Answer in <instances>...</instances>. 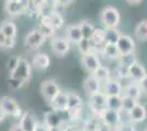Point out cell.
Here are the masks:
<instances>
[{"label": "cell", "mask_w": 147, "mask_h": 131, "mask_svg": "<svg viewBox=\"0 0 147 131\" xmlns=\"http://www.w3.org/2000/svg\"><path fill=\"white\" fill-rule=\"evenodd\" d=\"M101 87H102V82L99 81L92 73L84 81V90L88 95L101 91Z\"/></svg>", "instance_id": "e0dca14e"}, {"label": "cell", "mask_w": 147, "mask_h": 131, "mask_svg": "<svg viewBox=\"0 0 147 131\" xmlns=\"http://www.w3.org/2000/svg\"><path fill=\"white\" fill-rule=\"evenodd\" d=\"M100 19L102 24L105 26V29H112V27H117L121 20V15L117 9L113 7H105L101 11Z\"/></svg>", "instance_id": "7a4b0ae2"}, {"label": "cell", "mask_w": 147, "mask_h": 131, "mask_svg": "<svg viewBox=\"0 0 147 131\" xmlns=\"http://www.w3.org/2000/svg\"><path fill=\"white\" fill-rule=\"evenodd\" d=\"M10 75L13 76V78H17V79L22 80L24 83L29 81L31 78V65L28 61V59L20 58L17 68L10 73Z\"/></svg>", "instance_id": "5b68a950"}, {"label": "cell", "mask_w": 147, "mask_h": 131, "mask_svg": "<svg viewBox=\"0 0 147 131\" xmlns=\"http://www.w3.org/2000/svg\"><path fill=\"white\" fill-rule=\"evenodd\" d=\"M59 5H61V6H67V5H69L73 0H56Z\"/></svg>", "instance_id": "bcb514c9"}, {"label": "cell", "mask_w": 147, "mask_h": 131, "mask_svg": "<svg viewBox=\"0 0 147 131\" xmlns=\"http://www.w3.org/2000/svg\"><path fill=\"white\" fill-rule=\"evenodd\" d=\"M46 17V19L49 20V22L52 24V26L55 29V30H58L61 29L63 24H64V18L61 17V14H59L58 12H55V11H52L49 13H46L44 14Z\"/></svg>", "instance_id": "603a6c76"}, {"label": "cell", "mask_w": 147, "mask_h": 131, "mask_svg": "<svg viewBox=\"0 0 147 131\" xmlns=\"http://www.w3.org/2000/svg\"><path fill=\"white\" fill-rule=\"evenodd\" d=\"M146 131H147V130H146Z\"/></svg>", "instance_id": "816d5d0a"}, {"label": "cell", "mask_w": 147, "mask_h": 131, "mask_svg": "<svg viewBox=\"0 0 147 131\" xmlns=\"http://www.w3.org/2000/svg\"><path fill=\"white\" fill-rule=\"evenodd\" d=\"M19 125L21 126V128L23 129V131H36L38 124L35 120V117L32 115V112H23L22 116L20 117Z\"/></svg>", "instance_id": "5bb4252c"}, {"label": "cell", "mask_w": 147, "mask_h": 131, "mask_svg": "<svg viewBox=\"0 0 147 131\" xmlns=\"http://www.w3.org/2000/svg\"><path fill=\"white\" fill-rule=\"evenodd\" d=\"M0 109L6 114L7 116H12V117H21L22 112L19 104L13 100L12 97L3 96L0 100Z\"/></svg>", "instance_id": "3957f363"}, {"label": "cell", "mask_w": 147, "mask_h": 131, "mask_svg": "<svg viewBox=\"0 0 147 131\" xmlns=\"http://www.w3.org/2000/svg\"><path fill=\"white\" fill-rule=\"evenodd\" d=\"M107 95L102 92V91H99L93 94L89 95V98H90V105L94 110H100V109H103L105 108L107 105Z\"/></svg>", "instance_id": "2e32d148"}, {"label": "cell", "mask_w": 147, "mask_h": 131, "mask_svg": "<svg viewBox=\"0 0 147 131\" xmlns=\"http://www.w3.org/2000/svg\"><path fill=\"white\" fill-rule=\"evenodd\" d=\"M82 131H88V130H86V129H84V130H82Z\"/></svg>", "instance_id": "f907efd6"}, {"label": "cell", "mask_w": 147, "mask_h": 131, "mask_svg": "<svg viewBox=\"0 0 147 131\" xmlns=\"http://www.w3.org/2000/svg\"><path fill=\"white\" fill-rule=\"evenodd\" d=\"M79 26H80V30H81V33H82V37L87 38V39H90L96 27L89 21H82L79 24Z\"/></svg>", "instance_id": "1f68e13d"}, {"label": "cell", "mask_w": 147, "mask_h": 131, "mask_svg": "<svg viewBox=\"0 0 147 131\" xmlns=\"http://www.w3.org/2000/svg\"><path fill=\"white\" fill-rule=\"evenodd\" d=\"M129 121L137 124V122H142L144 121L147 117V109L141 103H137L131 110L129 112Z\"/></svg>", "instance_id": "7c38bea8"}, {"label": "cell", "mask_w": 147, "mask_h": 131, "mask_svg": "<svg viewBox=\"0 0 147 131\" xmlns=\"http://www.w3.org/2000/svg\"><path fill=\"white\" fill-rule=\"evenodd\" d=\"M127 73H129V79L131 81L140 82L143 78H145L147 75V71L144 68V66L135 63L127 68Z\"/></svg>", "instance_id": "4fadbf2b"}, {"label": "cell", "mask_w": 147, "mask_h": 131, "mask_svg": "<svg viewBox=\"0 0 147 131\" xmlns=\"http://www.w3.org/2000/svg\"><path fill=\"white\" fill-rule=\"evenodd\" d=\"M120 131H136L135 124L132 121H123L120 125Z\"/></svg>", "instance_id": "ab89813d"}, {"label": "cell", "mask_w": 147, "mask_h": 131, "mask_svg": "<svg viewBox=\"0 0 147 131\" xmlns=\"http://www.w3.org/2000/svg\"><path fill=\"white\" fill-rule=\"evenodd\" d=\"M64 119L61 116V112L57 110H49V112H45L44 116V125L46 126L49 129H53V128H58L64 124Z\"/></svg>", "instance_id": "8fae6325"}, {"label": "cell", "mask_w": 147, "mask_h": 131, "mask_svg": "<svg viewBox=\"0 0 147 131\" xmlns=\"http://www.w3.org/2000/svg\"><path fill=\"white\" fill-rule=\"evenodd\" d=\"M90 41H91L93 47H101L102 48V46L105 43V30L96 27Z\"/></svg>", "instance_id": "7402d4cb"}, {"label": "cell", "mask_w": 147, "mask_h": 131, "mask_svg": "<svg viewBox=\"0 0 147 131\" xmlns=\"http://www.w3.org/2000/svg\"><path fill=\"white\" fill-rule=\"evenodd\" d=\"M40 31H41V33L43 34L44 36L46 38L51 37L54 33H55V29L52 26V24L49 22V20L46 19V17L45 15H43L42 17V20H41V24H40V26L37 27Z\"/></svg>", "instance_id": "d4e9b609"}, {"label": "cell", "mask_w": 147, "mask_h": 131, "mask_svg": "<svg viewBox=\"0 0 147 131\" xmlns=\"http://www.w3.org/2000/svg\"><path fill=\"white\" fill-rule=\"evenodd\" d=\"M105 107L110 109H114V110H121L122 109V95L108 96Z\"/></svg>", "instance_id": "4316f807"}, {"label": "cell", "mask_w": 147, "mask_h": 131, "mask_svg": "<svg viewBox=\"0 0 147 131\" xmlns=\"http://www.w3.org/2000/svg\"><path fill=\"white\" fill-rule=\"evenodd\" d=\"M16 37H6V41H5V44H3V47L5 48H8V49H10V48H13L14 47V45H16Z\"/></svg>", "instance_id": "60d3db41"}, {"label": "cell", "mask_w": 147, "mask_h": 131, "mask_svg": "<svg viewBox=\"0 0 147 131\" xmlns=\"http://www.w3.org/2000/svg\"><path fill=\"white\" fill-rule=\"evenodd\" d=\"M0 30L7 37H16L17 36V26L13 22H9V21L3 22L0 26Z\"/></svg>", "instance_id": "f1b7e54d"}, {"label": "cell", "mask_w": 147, "mask_h": 131, "mask_svg": "<svg viewBox=\"0 0 147 131\" xmlns=\"http://www.w3.org/2000/svg\"><path fill=\"white\" fill-rule=\"evenodd\" d=\"M101 91L107 96H113V95H122L123 85L120 79L117 78H111L108 81L103 82V85L101 87Z\"/></svg>", "instance_id": "8992f818"}, {"label": "cell", "mask_w": 147, "mask_h": 131, "mask_svg": "<svg viewBox=\"0 0 147 131\" xmlns=\"http://www.w3.org/2000/svg\"><path fill=\"white\" fill-rule=\"evenodd\" d=\"M7 1H23V0H7Z\"/></svg>", "instance_id": "681fc988"}, {"label": "cell", "mask_w": 147, "mask_h": 131, "mask_svg": "<svg viewBox=\"0 0 147 131\" xmlns=\"http://www.w3.org/2000/svg\"><path fill=\"white\" fill-rule=\"evenodd\" d=\"M82 105V100L79 95L75 92L67 93V107L68 109H71L75 107H78Z\"/></svg>", "instance_id": "4dcf8cb0"}, {"label": "cell", "mask_w": 147, "mask_h": 131, "mask_svg": "<svg viewBox=\"0 0 147 131\" xmlns=\"http://www.w3.org/2000/svg\"><path fill=\"white\" fill-rule=\"evenodd\" d=\"M92 74L94 75L97 79H98L100 82H105V81H108L109 79H111L112 76H111V71H110V69L108 68V67H104V66H100Z\"/></svg>", "instance_id": "83f0119b"}, {"label": "cell", "mask_w": 147, "mask_h": 131, "mask_svg": "<svg viewBox=\"0 0 147 131\" xmlns=\"http://www.w3.org/2000/svg\"><path fill=\"white\" fill-rule=\"evenodd\" d=\"M142 0H126V2H129L131 5H136V3H140Z\"/></svg>", "instance_id": "7dc6e473"}, {"label": "cell", "mask_w": 147, "mask_h": 131, "mask_svg": "<svg viewBox=\"0 0 147 131\" xmlns=\"http://www.w3.org/2000/svg\"><path fill=\"white\" fill-rule=\"evenodd\" d=\"M66 38L69 41V43L78 44L82 39V33L80 30L79 24H74L68 26L66 29Z\"/></svg>", "instance_id": "44dd1931"}, {"label": "cell", "mask_w": 147, "mask_h": 131, "mask_svg": "<svg viewBox=\"0 0 147 131\" xmlns=\"http://www.w3.org/2000/svg\"><path fill=\"white\" fill-rule=\"evenodd\" d=\"M138 84H140V86H141L142 92L147 94V75L145 78H143L141 81L138 82Z\"/></svg>", "instance_id": "b9f144b4"}, {"label": "cell", "mask_w": 147, "mask_h": 131, "mask_svg": "<svg viewBox=\"0 0 147 131\" xmlns=\"http://www.w3.org/2000/svg\"><path fill=\"white\" fill-rule=\"evenodd\" d=\"M96 117L101 121L103 127H111L117 126L121 124V116L120 110H114L110 108H103L96 112Z\"/></svg>", "instance_id": "6da1fadb"}, {"label": "cell", "mask_w": 147, "mask_h": 131, "mask_svg": "<svg viewBox=\"0 0 147 131\" xmlns=\"http://www.w3.org/2000/svg\"><path fill=\"white\" fill-rule=\"evenodd\" d=\"M102 51H103L104 56L109 59H119V57H120L117 44L104 43V45L102 46Z\"/></svg>", "instance_id": "cb8c5ba5"}, {"label": "cell", "mask_w": 147, "mask_h": 131, "mask_svg": "<svg viewBox=\"0 0 147 131\" xmlns=\"http://www.w3.org/2000/svg\"><path fill=\"white\" fill-rule=\"evenodd\" d=\"M20 58H21V57L13 56V57H11V58L9 59V61H8V66H7V69H8L9 73H11L13 70L17 68V66H18V63H19V60H20Z\"/></svg>", "instance_id": "f35d334b"}, {"label": "cell", "mask_w": 147, "mask_h": 131, "mask_svg": "<svg viewBox=\"0 0 147 131\" xmlns=\"http://www.w3.org/2000/svg\"><path fill=\"white\" fill-rule=\"evenodd\" d=\"M51 65V59L47 54L38 53L32 59V66L37 70H46Z\"/></svg>", "instance_id": "ac0fdd59"}, {"label": "cell", "mask_w": 147, "mask_h": 131, "mask_svg": "<svg viewBox=\"0 0 147 131\" xmlns=\"http://www.w3.org/2000/svg\"><path fill=\"white\" fill-rule=\"evenodd\" d=\"M98 121H99V119H97V117L94 119H89V120H87L84 129H86V130H88V131H100V129H101L102 127H99Z\"/></svg>", "instance_id": "8d00e7d4"}, {"label": "cell", "mask_w": 147, "mask_h": 131, "mask_svg": "<svg viewBox=\"0 0 147 131\" xmlns=\"http://www.w3.org/2000/svg\"><path fill=\"white\" fill-rule=\"evenodd\" d=\"M142 90L141 86L138 84V82H131L127 85L123 86V93L122 95H125V96H129V97H132L134 100H138L140 97L142 95Z\"/></svg>", "instance_id": "d6986e66"}, {"label": "cell", "mask_w": 147, "mask_h": 131, "mask_svg": "<svg viewBox=\"0 0 147 131\" xmlns=\"http://www.w3.org/2000/svg\"><path fill=\"white\" fill-rule=\"evenodd\" d=\"M107 131H120V127L117 126H111V127H105Z\"/></svg>", "instance_id": "f6af8a7d"}, {"label": "cell", "mask_w": 147, "mask_h": 131, "mask_svg": "<svg viewBox=\"0 0 147 131\" xmlns=\"http://www.w3.org/2000/svg\"><path fill=\"white\" fill-rule=\"evenodd\" d=\"M6 11L10 15H19L22 12L26 11V5L23 1H7Z\"/></svg>", "instance_id": "ffe728a7"}, {"label": "cell", "mask_w": 147, "mask_h": 131, "mask_svg": "<svg viewBox=\"0 0 147 131\" xmlns=\"http://www.w3.org/2000/svg\"><path fill=\"white\" fill-rule=\"evenodd\" d=\"M46 39L47 38L41 33L38 29H33L32 31H30L26 34L24 38V45L26 47H29L30 49H36L45 43Z\"/></svg>", "instance_id": "277c9868"}, {"label": "cell", "mask_w": 147, "mask_h": 131, "mask_svg": "<svg viewBox=\"0 0 147 131\" xmlns=\"http://www.w3.org/2000/svg\"><path fill=\"white\" fill-rule=\"evenodd\" d=\"M41 92H42L44 98L49 102L61 92V88L54 80H46L41 85Z\"/></svg>", "instance_id": "30bf717a"}, {"label": "cell", "mask_w": 147, "mask_h": 131, "mask_svg": "<svg viewBox=\"0 0 147 131\" xmlns=\"http://www.w3.org/2000/svg\"><path fill=\"white\" fill-rule=\"evenodd\" d=\"M51 47H52V50H53V53L55 54L56 56L64 57L69 53L70 43H69V41H68L67 38L57 37L52 41Z\"/></svg>", "instance_id": "9c48e42d"}, {"label": "cell", "mask_w": 147, "mask_h": 131, "mask_svg": "<svg viewBox=\"0 0 147 131\" xmlns=\"http://www.w3.org/2000/svg\"><path fill=\"white\" fill-rule=\"evenodd\" d=\"M7 82H8L9 86L11 87V88H14V90H19V88H21V87L24 85V82L22 81V80L17 79V78H13L11 75H10V78L7 80Z\"/></svg>", "instance_id": "74e56055"}, {"label": "cell", "mask_w": 147, "mask_h": 131, "mask_svg": "<svg viewBox=\"0 0 147 131\" xmlns=\"http://www.w3.org/2000/svg\"><path fill=\"white\" fill-rule=\"evenodd\" d=\"M81 63H82L84 68L90 73H93L101 66V61H100L99 57L93 51L84 54L81 56Z\"/></svg>", "instance_id": "ba28073f"}, {"label": "cell", "mask_w": 147, "mask_h": 131, "mask_svg": "<svg viewBox=\"0 0 147 131\" xmlns=\"http://www.w3.org/2000/svg\"><path fill=\"white\" fill-rule=\"evenodd\" d=\"M9 131H23V129L21 128V126L19 125V124H16V125H13L12 127L10 128Z\"/></svg>", "instance_id": "ee69618b"}, {"label": "cell", "mask_w": 147, "mask_h": 131, "mask_svg": "<svg viewBox=\"0 0 147 131\" xmlns=\"http://www.w3.org/2000/svg\"><path fill=\"white\" fill-rule=\"evenodd\" d=\"M136 104H137V100H136L132 98V97H129V96H125V95H122V109L123 110L129 112Z\"/></svg>", "instance_id": "d590c367"}, {"label": "cell", "mask_w": 147, "mask_h": 131, "mask_svg": "<svg viewBox=\"0 0 147 131\" xmlns=\"http://www.w3.org/2000/svg\"><path fill=\"white\" fill-rule=\"evenodd\" d=\"M120 36H121V33L117 27L105 29V43L117 44Z\"/></svg>", "instance_id": "f546056e"}, {"label": "cell", "mask_w": 147, "mask_h": 131, "mask_svg": "<svg viewBox=\"0 0 147 131\" xmlns=\"http://www.w3.org/2000/svg\"><path fill=\"white\" fill-rule=\"evenodd\" d=\"M6 116H7L6 114H5V112H3L2 110H1V109H0V122H1L3 119L6 118Z\"/></svg>", "instance_id": "c3c4849f"}, {"label": "cell", "mask_w": 147, "mask_h": 131, "mask_svg": "<svg viewBox=\"0 0 147 131\" xmlns=\"http://www.w3.org/2000/svg\"><path fill=\"white\" fill-rule=\"evenodd\" d=\"M6 35L2 33V31L0 30V47H3V44H5V41H6Z\"/></svg>", "instance_id": "7bdbcfd3"}, {"label": "cell", "mask_w": 147, "mask_h": 131, "mask_svg": "<svg viewBox=\"0 0 147 131\" xmlns=\"http://www.w3.org/2000/svg\"><path fill=\"white\" fill-rule=\"evenodd\" d=\"M134 34L135 37L138 41H142V42L147 41V19L141 21L138 24L136 25L134 30Z\"/></svg>", "instance_id": "484cf974"}, {"label": "cell", "mask_w": 147, "mask_h": 131, "mask_svg": "<svg viewBox=\"0 0 147 131\" xmlns=\"http://www.w3.org/2000/svg\"><path fill=\"white\" fill-rule=\"evenodd\" d=\"M49 104L54 110L59 112H66L68 110L67 107V93L59 92L52 100H49Z\"/></svg>", "instance_id": "9a60e30c"}, {"label": "cell", "mask_w": 147, "mask_h": 131, "mask_svg": "<svg viewBox=\"0 0 147 131\" xmlns=\"http://www.w3.org/2000/svg\"><path fill=\"white\" fill-rule=\"evenodd\" d=\"M117 47L120 53V56L122 55H129V54H134L135 51V42L134 39L129 36L121 34V36L117 42Z\"/></svg>", "instance_id": "52a82bcc"}, {"label": "cell", "mask_w": 147, "mask_h": 131, "mask_svg": "<svg viewBox=\"0 0 147 131\" xmlns=\"http://www.w3.org/2000/svg\"><path fill=\"white\" fill-rule=\"evenodd\" d=\"M119 60H120V65L124 66L126 68H129L131 65L136 63V58H135L134 54H129V55H122V56L119 57Z\"/></svg>", "instance_id": "e575fe53"}, {"label": "cell", "mask_w": 147, "mask_h": 131, "mask_svg": "<svg viewBox=\"0 0 147 131\" xmlns=\"http://www.w3.org/2000/svg\"><path fill=\"white\" fill-rule=\"evenodd\" d=\"M68 118L70 121H78L82 117V106H78L71 108V109H68Z\"/></svg>", "instance_id": "d6a6232c"}, {"label": "cell", "mask_w": 147, "mask_h": 131, "mask_svg": "<svg viewBox=\"0 0 147 131\" xmlns=\"http://www.w3.org/2000/svg\"><path fill=\"white\" fill-rule=\"evenodd\" d=\"M77 45H78L80 53H81L82 55L92 51V48H93V45H92L91 41H90V39H87V38H82Z\"/></svg>", "instance_id": "836d02e7"}]
</instances>
